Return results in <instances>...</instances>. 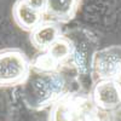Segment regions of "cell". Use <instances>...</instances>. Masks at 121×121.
Listing matches in <instances>:
<instances>
[{
	"label": "cell",
	"mask_w": 121,
	"mask_h": 121,
	"mask_svg": "<svg viewBox=\"0 0 121 121\" xmlns=\"http://www.w3.org/2000/svg\"><path fill=\"white\" fill-rule=\"evenodd\" d=\"M64 85L65 82L62 75L53 72H38V75L29 79L27 82L26 95L33 107L41 108L57 99L63 92Z\"/></svg>",
	"instance_id": "obj_1"
},
{
	"label": "cell",
	"mask_w": 121,
	"mask_h": 121,
	"mask_svg": "<svg viewBox=\"0 0 121 121\" xmlns=\"http://www.w3.org/2000/svg\"><path fill=\"white\" fill-rule=\"evenodd\" d=\"M12 16L16 24L21 29L32 32L43 22L45 15L28 6L23 0H17L12 7Z\"/></svg>",
	"instance_id": "obj_6"
},
{
	"label": "cell",
	"mask_w": 121,
	"mask_h": 121,
	"mask_svg": "<svg viewBox=\"0 0 121 121\" xmlns=\"http://www.w3.org/2000/svg\"><path fill=\"white\" fill-rule=\"evenodd\" d=\"M95 72L100 80H121V46H110L96 52Z\"/></svg>",
	"instance_id": "obj_4"
},
{
	"label": "cell",
	"mask_w": 121,
	"mask_h": 121,
	"mask_svg": "<svg viewBox=\"0 0 121 121\" xmlns=\"http://www.w3.org/2000/svg\"><path fill=\"white\" fill-rule=\"evenodd\" d=\"M65 36L72 44L70 62L79 72H86L93 65L96 38L85 29H74Z\"/></svg>",
	"instance_id": "obj_3"
},
{
	"label": "cell",
	"mask_w": 121,
	"mask_h": 121,
	"mask_svg": "<svg viewBox=\"0 0 121 121\" xmlns=\"http://www.w3.org/2000/svg\"><path fill=\"white\" fill-rule=\"evenodd\" d=\"M81 0H47L46 15L59 23H67L76 15Z\"/></svg>",
	"instance_id": "obj_7"
},
{
	"label": "cell",
	"mask_w": 121,
	"mask_h": 121,
	"mask_svg": "<svg viewBox=\"0 0 121 121\" xmlns=\"http://www.w3.org/2000/svg\"><path fill=\"white\" fill-rule=\"evenodd\" d=\"M60 36L58 24L53 22H41L30 32V41L39 50H46Z\"/></svg>",
	"instance_id": "obj_8"
},
{
	"label": "cell",
	"mask_w": 121,
	"mask_h": 121,
	"mask_svg": "<svg viewBox=\"0 0 121 121\" xmlns=\"http://www.w3.org/2000/svg\"><path fill=\"white\" fill-rule=\"evenodd\" d=\"M45 53L53 60V63L58 67L65 59L70 58L72 55V44L67 36H59L56 41L50 46Z\"/></svg>",
	"instance_id": "obj_9"
},
{
	"label": "cell",
	"mask_w": 121,
	"mask_h": 121,
	"mask_svg": "<svg viewBox=\"0 0 121 121\" xmlns=\"http://www.w3.org/2000/svg\"><path fill=\"white\" fill-rule=\"evenodd\" d=\"M23 1L30 6L32 9L41 12L43 15H46V7H47V0H23Z\"/></svg>",
	"instance_id": "obj_10"
},
{
	"label": "cell",
	"mask_w": 121,
	"mask_h": 121,
	"mask_svg": "<svg viewBox=\"0 0 121 121\" xmlns=\"http://www.w3.org/2000/svg\"><path fill=\"white\" fill-rule=\"evenodd\" d=\"M93 102L105 110L119 107L121 104V84L112 80H100L93 88Z\"/></svg>",
	"instance_id": "obj_5"
},
{
	"label": "cell",
	"mask_w": 121,
	"mask_h": 121,
	"mask_svg": "<svg viewBox=\"0 0 121 121\" xmlns=\"http://www.w3.org/2000/svg\"><path fill=\"white\" fill-rule=\"evenodd\" d=\"M29 62L26 55L16 48L0 51V86H13L26 81Z\"/></svg>",
	"instance_id": "obj_2"
}]
</instances>
